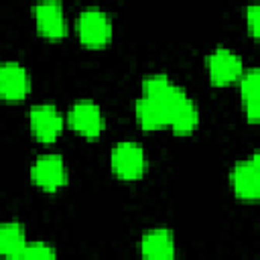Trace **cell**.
<instances>
[{
	"mask_svg": "<svg viewBox=\"0 0 260 260\" xmlns=\"http://www.w3.org/2000/svg\"><path fill=\"white\" fill-rule=\"evenodd\" d=\"M246 24H248L250 35L258 37V30H260V8L256 4H250L246 8Z\"/></svg>",
	"mask_w": 260,
	"mask_h": 260,
	"instance_id": "obj_16",
	"label": "cell"
},
{
	"mask_svg": "<svg viewBox=\"0 0 260 260\" xmlns=\"http://www.w3.org/2000/svg\"><path fill=\"white\" fill-rule=\"evenodd\" d=\"M26 244L24 228L16 221H8L0 225V256L6 258H18L20 250Z\"/></svg>",
	"mask_w": 260,
	"mask_h": 260,
	"instance_id": "obj_14",
	"label": "cell"
},
{
	"mask_svg": "<svg viewBox=\"0 0 260 260\" xmlns=\"http://www.w3.org/2000/svg\"><path fill=\"white\" fill-rule=\"evenodd\" d=\"M30 179L35 185H39L43 191H49V193L61 189L67 183V169H65L63 156L55 152H45L37 156L30 169Z\"/></svg>",
	"mask_w": 260,
	"mask_h": 260,
	"instance_id": "obj_4",
	"label": "cell"
},
{
	"mask_svg": "<svg viewBox=\"0 0 260 260\" xmlns=\"http://www.w3.org/2000/svg\"><path fill=\"white\" fill-rule=\"evenodd\" d=\"M32 16H35L37 30L43 37H47L51 41H57V39L65 37L67 22H65L63 8H61V4L57 0H41L39 4H35Z\"/></svg>",
	"mask_w": 260,
	"mask_h": 260,
	"instance_id": "obj_8",
	"label": "cell"
},
{
	"mask_svg": "<svg viewBox=\"0 0 260 260\" xmlns=\"http://www.w3.org/2000/svg\"><path fill=\"white\" fill-rule=\"evenodd\" d=\"M112 171L124 181H136L146 171V154L138 142H118L112 148Z\"/></svg>",
	"mask_w": 260,
	"mask_h": 260,
	"instance_id": "obj_3",
	"label": "cell"
},
{
	"mask_svg": "<svg viewBox=\"0 0 260 260\" xmlns=\"http://www.w3.org/2000/svg\"><path fill=\"white\" fill-rule=\"evenodd\" d=\"M30 130L37 140L41 142H53L59 138L63 130V116L53 104H37L30 108L28 114Z\"/></svg>",
	"mask_w": 260,
	"mask_h": 260,
	"instance_id": "obj_9",
	"label": "cell"
},
{
	"mask_svg": "<svg viewBox=\"0 0 260 260\" xmlns=\"http://www.w3.org/2000/svg\"><path fill=\"white\" fill-rule=\"evenodd\" d=\"M234 193L244 201H256L260 195V158L254 152L250 158L234 165L230 173Z\"/></svg>",
	"mask_w": 260,
	"mask_h": 260,
	"instance_id": "obj_5",
	"label": "cell"
},
{
	"mask_svg": "<svg viewBox=\"0 0 260 260\" xmlns=\"http://www.w3.org/2000/svg\"><path fill=\"white\" fill-rule=\"evenodd\" d=\"M142 95L152 98L160 102L169 114V126L173 128L175 134H189L197 122H199V112L195 104L189 100V95L175 83L169 81L167 75L154 73L144 77L142 81Z\"/></svg>",
	"mask_w": 260,
	"mask_h": 260,
	"instance_id": "obj_1",
	"label": "cell"
},
{
	"mask_svg": "<svg viewBox=\"0 0 260 260\" xmlns=\"http://www.w3.org/2000/svg\"><path fill=\"white\" fill-rule=\"evenodd\" d=\"M75 30H77L79 41L91 49H100L108 45L112 39L110 16L100 8H85L83 12H79L75 20Z\"/></svg>",
	"mask_w": 260,
	"mask_h": 260,
	"instance_id": "obj_2",
	"label": "cell"
},
{
	"mask_svg": "<svg viewBox=\"0 0 260 260\" xmlns=\"http://www.w3.org/2000/svg\"><path fill=\"white\" fill-rule=\"evenodd\" d=\"M55 256H57V250L45 242H26L18 254V258L22 260H43V258H55Z\"/></svg>",
	"mask_w": 260,
	"mask_h": 260,
	"instance_id": "obj_15",
	"label": "cell"
},
{
	"mask_svg": "<svg viewBox=\"0 0 260 260\" xmlns=\"http://www.w3.org/2000/svg\"><path fill=\"white\" fill-rule=\"evenodd\" d=\"M140 252L148 260H171L175 258V240L173 234L165 228L150 230L140 240Z\"/></svg>",
	"mask_w": 260,
	"mask_h": 260,
	"instance_id": "obj_11",
	"label": "cell"
},
{
	"mask_svg": "<svg viewBox=\"0 0 260 260\" xmlns=\"http://www.w3.org/2000/svg\"><path fill=\"white\" fill-rule=\"evenodd\" d=\"M260 73L256 67L242 71L240 75V95H242V106H244V114L248 118V122H258V114H260Z\"/></svg>",
	"mask_w": 260,
	"mask_h": 260,
	"instance_id": "obj_12",
	"label": "cell"
},
{
	"mask_svg": "<svg viewBox=\"0 0 260 260\" xmlns=\"http://www.w3.org/2000/svg\"><path fill=\"white\" fill-rule=\"evenodd\" d=\"M134 112H136V120L138 124L144 128V130H156V128H162V126H169V114L165 110V106L152 98H138L136 100V106H134Z\"/></svg>",
	"mask_w": 260,
	"mask_h": 260,
	"instance_id": "obj_13",
	"label": "cell"
},
{
	"mask_svg": "<svg viewBox=\"0 0 260 260\" xmlns=\"http://www.w3.org/2000/svg\"><path fill=\"white\" fill-rule=\"evenodd\" d=\"M67 122L77 134L85 138H98L104 130V114L91 100L75 102L67 112Z\"/></svg>",
	"mask_w": 260,
	"mask_h": 260,
	"instance_id": "obj_6",
	"label": "cell"
},
{
	"mask_svg": "<svg viewBox=\"0 0 260 260\" xmlns=\"http://www.w3.org/2000/svg\"><path fill=\"white\" fill-rule=\"evenodd\" d=\"M30 89V79L26 69L20 63H4L0 65V98L8 102L22 100Z\"/></svg>",
	"mask_w": 260,
	"mask_h": 260,
	"instance_id": "obj_10",
	"label": "cell"
},
{
	"mask_svg": "<svg viewBox=\"0 0 260 260\" xmlns=\"http://www.w3.org/2000/svg\"><path fill=\"white\" fill-rule=\"evenodd\" d=\"M242 71H244L242 59L225 47L215 49L207 57V73H209V79L213 85H228V83L240 79Z\"/></svg>",
	"mask_w": 260,
	"mask_h": 260,
	"instance_id": "obj_7",
	"label": "cell"
}]
</instances>
